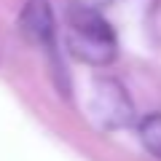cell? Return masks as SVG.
Masks as SVG:
<instances>
[{"mask_svg":"<svg viewBox=\"0 0 161 161\" xmlns=\"http://www.w3.org/2000/svg\"><path fill=\"white\" fill-rule=\"evenodd\" d=\"M67 48L75 59L94 67H105L115 59L118 40L102 14H70L67 11Z\"/></svg>","mask_w":161,"mask_h":161,"instance_id":"1","label":"cell"},{"mask_svg":"<svg viewBox=\"0 0 161 161\" xmlns=\"http://www.w3.org/2000/svg\"><path fill=\"white\" fill-rule=\"evenodd\" d=\"M89 113L99 129H124L134 121V108L129 94L115 78H97L92 83Z\"/></svg>","mask_w":161,"mask_h":161,"instance_id":"2","label":"cell"},{"mask_svg":"<svg viewBox=\"0 0 161 161\" xmlns=\"http://www.w3.org/2000/svg\"><path fill=\"white\" fill-rule=\"evenodd\" d=\"M19 30L30 43L51 51L54 38H57V22H54V11L48 0H27L19 14Z\"/></svg>","mask_w":161,"mask_h":161,"instance_id":"3","label":"cell"},{"mask_svg":"<svg viewBox=\"0 0 161 161\" xmlns=\"http://www.w3.org/2000/svg\"><path fill=\"white\" fill-rule=\"evenodd\" d=\"M140 142L153 158L161 161V113H150L140 121Z\"/></svg>","mask_w":161,"mask_h":161,"instance_id":"4","label":"cell"},{"mask_svg":"<svg viewBox=\"0 0 161 161\" xmlns=\"http://www.w3.org/2000/svg\"><path fill=\"white\" fill-rule=\"evenodd\" d=\"M145 27L156 46H161V0H150L148 11H145Z\"/></svg>","mask_w":161,"mask_h":161,"instance_id":"5","label":"cell"},{"mask_svg":"<svg viewBox=\"0 0 161 161\" xmlns=\"http://www.w3.org/2000/svg\"><path fill=\"white\" fill-rule=\"evenodd\" d=\"M115 0H70V14H102Z\"/></svg>","mask_w":161,"mask_h":161,"instance_id":"6","label":"cell"}]
</instances>
